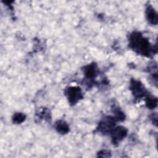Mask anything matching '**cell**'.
Here are the masks:
<instances>
[{
  "label": "cell",
  "mask_w": 158,
  "mask_h": 158,
  "mask_svg": "<svg viewBox=\"0 0 158 158\" xmlns=\"http://www.w3.org/2000/svg\"><path fill=\"white\" fill-rule=\"evenodd\" d=\"M114 120L111 118L110 117H107V118L104 120L99 124V130L102 132H106L111 130L114 124Z\"/></svg>",
  "instance_id": "obj_5"
},
{
  "label": "cell",
  "mask_w": 158,
  "mask_h": 158,
  "mask_svg": "<svg viewBox=\"0 0 158 158\" xmlns=\"http://www.w3.org/2000/svg\"><path fill=\"white\" fill-rule=\"evenodd\" d=\"M131 89L133 91V94L138 98L144 96L145 88L143 85L138 81L132 80L131 83Z\"/></svg>",
  "instance_id": "obj_4"
},
{
  "label": "cell",
  "mask_w": 158,
  "mask_h": 158,
  "mask_svg": "<svg viewBox=\"0 0 158 158\" xmlns=\"http://www.w3.org/2000/svg\"><path fill=\"white\" fill-rule=\"evenodd\" d=\"M127 130L122 127H118L114 129L112 132V138L113 143H117L120 141L127 135Z\"/></svg>",
  "instance_id": "obj_3"
},
{
  "label": "cell",
  "mask_w": 158,
  "mask_h": 158,
  "mask_svg": "<svg viewBox=\"0 0 158 158\" xmlns=\"http://www.w3.org/2000/svg\"><path fill=\"white\" fill-rule=\"evenodd\" d=\"M157 100L156 98H154L152 97H149L148 98H147V100H146L147 106L151 109L156 107L157 106Z\"/></svg>",
  "instance_id": "obj_9"
},
{
  "label": "cell",
  "mask_w": 158,
  "mask_h": 158,
  "mask_svg": "<svg viewBox=\"0 0 158 158\" xmlns=\"http://www.w3.org/2000/svg\"><path fill=\"white\" fill-rule=\"evenodd\" d=\"M146 16L148 21L154 25L157 23V14L151 6L148 7L146 10Z\"/></svg>",
  "instance_id": "obj_6"
},
{
  "label": "cell",
  "mask_w": 158,
  "mask_h": 158,
  "mask_svg": "<svg viewBox=\"0 0 158 158\" xmlns=\"http://www.w3.org/2000/svg\"><path fill=\"white\" fill-rule=\"evenodd\" d=\"M67 97L69 102L71 104H75L80 98H82V94L80 88L70 87L67 91Z\"/></svg>",
  "instance_id": "obj_2"
},
{
  "label": "cell",
  "mask_w": 158,
  "mask_h": 158,
  "mask_svg": "<svg viewBox=\"0 0 158 158\" xmlns=\"http://www.w3.org/2000/svg\"><path fill=\"white\" fill-rule=\"evenodd\" d=\"M130 44L131 47L138 52L148 56L151 51L149 41L141 36L139 33H134L131 35Z\"/></svg>",
  "instance_id": "obj_1"
},
{
  "label": "cell",
  "mask_w": 158,
  "mask_h": 158,
  "mask_svg": "<svg viewBox=\"0 0 158 158\" xmlns=\"http://www.w3.org/2000/svg\"><path fill=\"white\" fill-rule=\"evenodd\" d=\"M56 128L58 132L62 134L66 133L69 131V127L67 123L64 121H58L56 123Z\"/></svg>",
  "instance_id": "obj_7"
},
{
  "label": "cell",
  "mask_w": 158,
  "mask_h": 158,
  "mask_svg": "<svg viewBox=\"0 0 158 158\" xmlns=\"http://www.w3.org/2000/svg\"><path fill=\"white\" fill-rule=\"evenodd\" d=\"M85 75L88 78H93L96 75V66L95 65H89L85 67Z\"/></svg>",
  "instance_id": "obj_8"
},
{
  "label": "cell",
  "mask_w": 158,
  "mask_h": 158,
  "mask_svg": "<svg viewBox=\"0 0 158 158\" xmlns=\"http://www.w3.org/2000/svg\"><path fill=\"white\" fill-rule=\"evenodd\" d=\"M25 118V115L22 113H17L13 117V122L15 123H22Z\"/></svg>",
  "instance_id": "obj_10"
}]
</instances>
